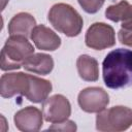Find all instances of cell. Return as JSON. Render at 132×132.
I'll list each match as a JSON object with an SVG mask.
<instances>
[{
	"label": "cell",
	"instance_id": "cell-1",
	"mask_svg": "<svg viewBox=\"0 0 132 132\" xmlns=\"http://www.w3.org/2000/svg\"><path fill=\"white\" fill-rule=\"evenodd\" d=\"M102 76L109 89L132 86V51L117 48L109 52L102 62Z\"/></svg>",
	"mask_w": 132,
	"mask_h": 132
},
{
	"label": "cell",
	"instance_id": "cell-2",
	"mask_svg": "<svg viewBox=\"0 0 132 132\" xmlns=\"http://www.w3.org/2000/svg\"><path fill=\"white\" fill-rule=\"evenodd\" d=\"M51 25L59 32L68 37L77 36L82 29L81 15L69 4L57 3L53 5L47 15Z\"/></svg>",
	"mask_w": 132,
	"mask_h": 132
},
{
	"label": "cell",
	"instance_id": "cell-3",
	"mask_svg": "<svg viewBox=\"0 0 132 132\" xmlns=\"http://www.w3.org/2000/svg\"><path fill=\"white\" fill-rule=\"evenodd\" d=\"M34 54V47L28 38L20 35H10L1 51L0 66L3 71L23 67L24 61Z\"/></svg>",
	"mask_w": 132,
	"mask_h": 132
},
{
	"label": "cell",
	"instance_id": "cell-4",
	"mask_svg": "<svg viewBox=\"0 0 132 132\" xmlns=\"http://www.w3.org/2000/svg\"><path fill=\"white\" fill-rule=\"evenodd\" d=\"M132 126V109L127 106H113L103 109L96 117V129L102 132L125 131Z\"/></svg>",
	"mask_w": 132,
	"mask_h": 132
},
{
	"label": "cell",
	"instance_id": "cell-5",
	"mask_svg": "<svg viewBox=\"0 0 132 132\" xmlns=\"http://www.w3.org/2000/svg\"><path fill=\"white\" fill-rule=\"evenodd\" d=\"M85 42L88 47L97 51L111 47L116 44L114 30L108 24L94 23L86 32Z\"/></svg>",
	"mask_w": 132,
	"mask_h": 132
},
{
	"label": "cell",
	"instance_id": "cell-6",
	"mask_svg": "<svg viewBox=\"0 0 132 132\" xmlns=\"http://www.w3.org/2000/svg\"><path fill=\"white\" fill-rule=\"evenodd\" d=\"M79 107L89 113H98L109 103L107 92L99 87H89L81 90L77 96Z\"/></svg>",
	"mask_w": 132,
	"mask_h": 132
},
{
	"label": "cell",
	"instance_id": "cell-7",
	"mask_svg": "<svg viewBox=\"0 0 132 132\" xmlns=\"http://www.w3.org/2000/svg\"><path fill=\"white\" fill-rule=\"evenodd\" d=\"M42 114L44 120L50 123H60L66 121L71 114L70 102L61 94L53 95L43 101Z\"/></svg>",
	"mask_w": 132,
	"mask_h": 132
},
{
	"label": "cell",
	"instance_id": "cell-8",
	"mask_svg": "<svg viewBox=\"0 0 132 132\" xmlns=\"http://www.w3.org/2000/svg\"><path fill=\"white\" fill-rule=\"evenodd\" d=\"M30 88V74L23 72L5 73L0 78V94L3 98H11L15 95L25 96Z\"/></svg>",
	"mask_w": 132,
	"mask_h": 132
},
{
	"label": "cell",
	"instance_id": "cell-9",
	"mask_svg": "<svg viewBox=\"0 0 132 132\" xmlns=\"http://www.w3.org/2000/svg\"><path fill=\"white\" fill-rule=\"evenodd\" d=\"M13 122L20 131L36 132L42 127L43 114L37 107L27 106L14 113Z\"/></svg>",
	"mask_w": 132,
	"mask_h": 132
},
{
	"label": "cell",
	"instance_id": "cell-10",
	"mask_svg": "<svg viewBox=\"0 0 132 132\" xmlns=\"http://www.w3.org/2000/svg\"><path fill=\"white\" fill-rule=\"evenodd\" d=\"M30 37L36 47L41 51H56L61 45V38L58 34L44 25L35 26Z\"/></svg>",
	"mask_w": 132,
	"mask_h": 132
},
{
	"label": "cell",
	"instance_id": "cell-11",
	"mask_svg": "<svg viewBox=\"0 0 132 132\" xmlns=\"http://www.w3.org/2000/svg\"><path fill=\"white\" fill-rule=\"evenodd\" d=\"M23 67L25 70L29 72H33L41 75H47L52 72L54 68V60L47 54L34 53L24 61Z\"/></svg>",
	"mask_w": 132,
	"mask_h": 132
},
{
	"label": "cell",
	"instance_id": "cell-12",
	"mask_svg": "<svg viewBox=\"0 0 132 132\" xmlns=\"http://www.w3.org/2000/svg\"><path fill=\"white\" fill-rule=\"evenodd\" d=\"M36 26V21L32 14L28 12H20L12 16L8 23V33L9 35H20L29 37L33 29Z\"/></svg>",
	"mask_w": 132,
	"mask_h": 132
},
{
	"label": "cell",
	"instance_id": "cell-13",
	"mask_svg": "<svg viewBox=\"0 0 132 132\" xmlns=\"http://www.w3.org/2000/svg\"><path fill=\"white\" fill-rule=\"evenodd\" d=\"M106 19L118 23H122V28L132 27V4L126 0H122L117 4L109 5L105 9Z\"/></svg>",
	"mask_w": 132,
	"mask_h": 132
},
{
	"label": "cell",
	"instance_id": "cell-14",
	"mask_svg": "<svg viewBox=\"0 0 132 132\" xmlns=\"http://www.w3.org/2000/svg\"><path fill=\"white\" fill-rule=\"evenodd\" d=\"M52 82L34 75H30V88L26 98L33 103L43 102L52 92Z\"/></svg>",
	"mask_w": 132,
	"mask_h": 132
},
{
	"label": "cell",
	"instance_id": "cell-15",
	"mask_svg": "<svg viewBox=\"0 0 132 132\" xmlns=\"http://www.w3.org/2000/svg\"><path fill=\"white\" fill-rule=\"evenodd\" d=\"M76 68L79 77L86 81H96L99 77V65L95 58L89 55H80L76 60Z\"/></svg>",
	"mask_w": 132,
	"mask_h": 132
},
{
	"label": "cell",
	"instance_id": "cell-16",
	"mask_svg": "<svg viewBox=\"0 0 132 132\" xmlns=\"http://www.w3.org/2000/svg\"><path fill=\"white\" fill-rule=\"evenodd\" d=\"M105 0H77L80 7L88 13H96L103 6Z\"/></svg>",
	"mask_w": 132,
	"mask_h": 132
},
{
	"label": "cell",
	"instance_id": "cell-17",
	"mask_svg": "<svg viewBox=\"0 0 132 132\" xmlns=\"http://www.w3.org/2000/svg\"><path fill=\"white\" fill-rule=\"evenodd\" d=\"M77 127L73 121L66 120L60 123H53V125L48 128V130H57V131H76Z\"/></svg>",
	"mask_w": 132,
	"mask_h": 132
},
{
	"label": "cell",
	"instance_id": "cell-18",
	"mask_svg": "<svg viewBox=\"0 0 132 132\" xmlns=\"http://www.w3.org/2000/svg\"><path fill=\"white\" fill-rule=\"evenodd\" d=\"M119 41L124 44L132 47V27L127 28H121V30L118 33Z\"/></svg>",
	"mask_w": 132,
	"mask_h": 132
},
{
	"label": "cell",
	"instance_id": "cell-19",
	"mask_svg": "<svg viewBox=\"0 0 132 132\" xmlns=\"http://www.w3.org/2000/svg\"><path fill=\"white\" fill-rule=\"evenodd\" d=\"M8 1H9V0H1V9H2V10L5 8V5L7 4Z\"/></svg>",
	"mask_w": 132,
	"mask_h": 132
}]
</instances>
